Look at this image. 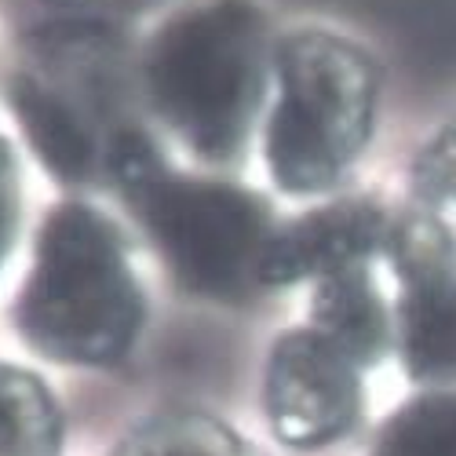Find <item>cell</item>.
Returning a JSON list of instances; mask_svg holds the SVG:
<instances>
[{"instance_id": "cell-1", "label": "cell", "mask_w": 456, "mask_h": 456, "mask_svg": "<svg viewBox=\"0 0 456 456\" xmlns=\"http://www.w3.org/2000/svg\"><path fill=\"white\" fill-rule=\"evenodd\" d=\"M267 77V29L245 0H212L175 15L146 62L161 118L208 161L234 158L248 139Z\"/></svg>"}, {"instance_id": "cell-2", "label": "cell", "mask_w": 456, "mask_h": 456, "mask_svg": "<svg viewBox=\"0 0 456 456\" xmlns=\"http://www.w3.org/2000/svg\"><path fill=\"white\" fill-rule=\"evenodd\" d=\"M26 339L59 362L121 358L142 325V296L113 226L85 205L59 208L19 303Z\"/></svg>"}, {"instance_id": "cell-3", "label": "cell", "mask_w": 456, "mask_h": 456, "mask_svg": "<svg viewBox=\"0 0 456 456\" xmlns=\"http://www.w3.org/2000/svg\"><path fill=\"white\" fill-rule=\"evenodd\" d=\"M278 102L267 121V165L289 194H322L351 168L372 132L376 66L325 29L278 48Z\"/></svg>"}, {"instance_id": "cell-4", "label": "cell", "mask_w": 456, "mask_h": 456, "mask_svg": "<svg viewBox=\"0 0 456 456\" xmlns=\"http://www.w3.org/2000/svg\"><path fill=\"white\" fill-rule=\"evenodd\" d=\"M125 190L190 292L234 299L259 285V256L274 234L259 198L223 183L179 179L165 165H154Z\"/></svg>"}, {"instance_id": "cell-5", "label": "cell", "mask_w": 456, "mask_h": 456, "mask_svg": "<svg viewBox=\"0 0 456 456\" xmlns=\"http://www.w3.org/2000/svg\"><path fill=\"white\" fill-rule=\"evenodd\" d=\"M402 292V358L428 384L456 379V241L435 216H409L387 231Z\"/></svg>"}, {"instance_id": "cell-6", "label": "cell", "mask_w": 456, "mask_h": 456, "mask_svg": "<svg viewBox=\"0 0 456 456\" xmlns=\"http://www.w3.org/2000/svg\"><path fill=\"white\" fill-rule=\"evenodd\" d=\"M362 409L358 365L314 329L274 344L267 369V416L285 445L314 449L347 435Z\"/></svg>"}, {"instance_id": "cell-7", "label": "cell", "mask_w": 456, "mask_h": 456, "mask_svg": "<svg viewBox=\"0 0 456 456\" xmlns=\"http://www.w3.org/2000/svg\"><path fill=\"white\" fill-rule=\"evenodd\" d=\"M387 241V223L369 201H336L292 219L274 231L259 256V285H292L303 278H325L354 263Z\"/></svg>"}, {"instance_id": "cell-8", "label": "cell", "mask_w": 456, "mask_h": 456, "mask_svg": "<svg viewBox=\"0 0 456 456\" xmlns=\"http://www.w3.org/2000/svg\"><path fill=\"white\" fill-rule=\"evenodd\" d=\"M311 318H314V332L329 339L354 365L376 362L387 347V314L365 263L318 278Z\"/></svg>"}, {"instance_id": "cell-9", "label": "cell", "mask_w": 456, "mask_h": 456, "mask_svg": "<svg viewBox=\"0 0 456 456\" xmlns=\"http://www.w3.org/2000/svg\"><path fill=\"white\" fill-rule=\"evenodd\" d=\"M59 416L41 379L0 365V456H55Z\"/></svg>"}, {"instance_id": "cell-10", "label": "cell", "mask_w": 456, "mask_h": 456, "mask_svg": "<svg viewBox=\"0 0 456 456\" xmlns=\"http://www.w3.org/2000/svg\"><path fill=\"white\" fill-rule=\"evenodd\" d=\"M12 102H15V113H19V121L29 135V142H33V150L41 154V161L55 175L77 179V175L88 172V158H92L88 135L55 95L22 81V85H15Z\"/></svg>"}, {"instance_id": "cell-11", "label": "cell", "mask_w": 456, "mask_h": 456, "mask_svg": "<svg viewBox=\"0 0 456 456\" xmlns=\"http://www.w3.org/2000/svg\"><path fill=\"white\" fill-rule=\"evenodd\" d=\"M376 456H456V398H428L402 409Z\"/></svg>"}, {"instance_id": "cell-12", "label": "cell", "mask_w": 456, "mask_h": 456, "mask_svg": "<svg viewBox=\"0 0 456 456\" xmlns=\"http://www.w3.org/2000/svg\"><path fill=\"white\" fill-rule=\"evenodd\" d=\"M118 456H241L238 442L201 416H179L139 431Z\"/></svg>"}, {"instance_id": "cell-13", "label": "cell", "mask_w": 456, "mask_h": 456, "mask_svg": "<svg viewBox=\"0 0 456 456\" xmlns=\"http://www.w3.org/2000/svg\"><path fill=\"white\" fill-rule=\"evenodd\" d=\"M416 190L431 201L456 205V121L435 135L416 161Z\"/></svg>"}, {"instance_id": "cell-14", "label": "cell", "mask_w": 456, "mask_h": 456, "mask_svg": "<svg viewBox=\"0 0 456 456\" xmlns=\"http://www.w3.org/2000/svg\"><path fill=\"white\" fill-rule=\"evenodd\" d=\"M12 223H15V179H12L8 154L0 150V256H4V248H8Z\"/></svg>"}]
</instances>
